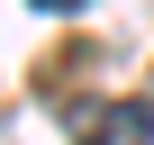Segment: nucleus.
I'll use <instances>...</instances> for the list:
<instances>
[{
    "instance_id": "2",
    "label": "nucleus",
    "mask_w": 154,
    "mask_h": 145,
    "mask_svg": "<svg viewBox=\"0 0 154 145\" xmlns=\"http://www.w3.org/2000/svg\"><path fill=\"white\" fill-rule=\"evenodd\" d=\"M36 9H82V0H36Z\"/></svg>"
},
{
    "instance_id": "1",
    "label": "nucleus",
    "mask_w": 154,
    "mask_h": 145,
    "mask_svg": "<svg viewBox=\"0 0 154 145\" xmlns=\"http://www.w3.org/2000/svg\"><path fill=\"white\" fill-rule=\"evenodd\" d=\"M63 127L82 145H154V109L145 100H72Z\"/></svg>"
}]
</instances>
